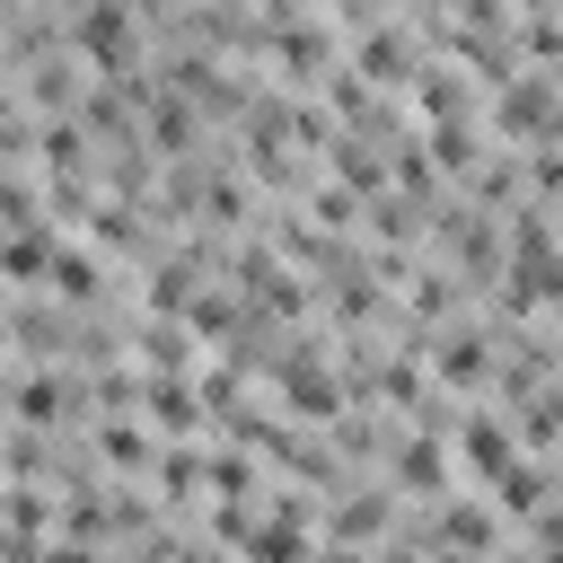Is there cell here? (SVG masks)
Returning <instances> with one entry per match:
<instances>
[{"instance_id":"obj_1","label":"cell","mask_w":563,"mask_h":563,"mask_svg":"<svg viewBox=\"0 0 563 563\" xmlns=\"http://www.w3.org/2000/svg\"><path fill=\"white\" fill-rule=\"evenodd\" d=\"M493 123L510 132V141H563V70H510L501 88H493Z\"/></svg>"},{"instance_id":"obj_2","label":"cell","mask_w":563,"mask_h":563,"mask_svg":"<svg viewBox=\"0 0 563 563\" xmlns=\"http://www.w3.org/2000/svg\"><path fill=\"white\" fill-rule=\"evenodd\" d=\"M70 53H79V62H97V70H114V79H132V62H141L132 0H88V9L70 18Z\"/></svg>"},{"instance_id":"obj_3","label":"cell","mask_w":563,"mask_h":563,"mask_svg":"<svg viewBox=\"0 0 563 563\" xmlns=\"http://www.w3.org/2000/svg\"><path fill=\"white\" fill-rule=\"evenodd\" d=\"M273 369H282V405H290V413H308V422H334V413H343V387L325 378L317 352H282Z\"/></svg>"},{"instance_id":"obj_4","label":"cell","mask_w":563,"mask_h":563,"mask_svg":"<svg viewBox=\"0 0 563 563\" xmlns=\"http://www.w3.org/2000/svg\"><path fill=\"white\" fill-rule=\"evenodd\" d=\"M457 449H466V466H475V475H493V484H501V475L519 466V440H510V431H501L493 413H466V431H457Z\"/></svg>"},{"instance_id":"obj_5","label":"cell","mask_w":563,"mask_h":563,"mask_svg":"<svg viewBox=\"0 0 563 563\" xmlns=\"http://www.w3.org/2000/svg\"><path fill=\"white\" fill-rule=\"evenodd\" d=\"M431 369H440L449 387H484V378H493V352H484V334H475V325H457V334L440 343V361H431Z\"/></svg>"},{"instance_id":"obj_6","label":"cell","mask_w":563,"mask_h":563,"mask_svg":"<svg viewBox=\"0 0 563 563\" xmlns=\"http://www.w3.org/2000/svg\"><path fill=\"white\" fill-rule=\"evenodd\" d=\"M53 255H62V238H53V229H9V238H0V273H9V282L53 273Z\"/></svg>"},{"instance_id":"obj_7","label":"cell","mask_w":563,"mask_h":563,"mask_svg":"<svg viewBox=\"0 0 563 563\" xmlns=\"http://www.w3.org/2000/svg\"><path fill=\"white\" fill-rule=\"evenodd\" d=\"M361 70H369V79H387V88H396V79H422V62H413V44H405L396 26L361 35Z\"/></svg>"},{"instance_id":"obj_8","label":"cell","mask_w":563,"mask_h":563,"mask_svg":"<svg viewBox=\"0 0 563 563\" xmlns=\"http://www.w3.org/2000/svg\"><path fill=\"white\" fill-rule=\"evenodd\" d=\"M9 413H18V422H62V413H79V387L26 378V387H9Z\"/></svg>"},{"instance_id":"obj_9","label":"cell","mask_w":563,"mask_h":563,"mask_svg":"<svg viewBox=\"0 0 563 563\" xmlns=\"http://www.w3.org/2000/svg\"><path fill=\"white\" fill-rule=\"evenodd\" d=\"M141 405H150L167 431H194V422H202V387H176V378H141Z\"/></svg>"},{"instance_id":"obj_10","label":"cell","mask_w":563,"mask_h":563,"mask_svg":"<svg viewBox=\"0 0 563 563\" xmlns=\"http://www.w3.org/2000/svg\"><path fill=\"white\" fill-rule=\"evenodd\" d=\"M396 484H413V493H440V484H449V457H440V440H396Z\"/></svg>"},{"instance_id":"obj_11","label":"cell","mask_w":563,"mask_h":563,"mask_svg":"<svg viewBox=\"0 0 563 563\" xmlns=\"http://www.w3.org/2000/svg\"><path fill=\"white\" fill-rule=\"evenodd\" d=\"M44 282H53V299H79V308H88V299H97V255H88V246H62Z\"/></svg>"},{"instance_id":"obj_12","label":"cell","mask_w":563,"mask_h":563,"mask_svg":"<svg viewBox=\"0 0 563 563\" xmlns=\"http://www.w3.org/2000/svg\"><path fill=\"white\" fill-rule=\"evenodd\" d=\"M97 457H106V466H123V475H141L158 449H150V431H132V422H97Z\"/></svg>"},{"instance_id":"obj_13","label":"cell","mask_w":563,"mask_h":563,"mask_svg":"<svg viewBox=\"0 0 563 563\" xmlns=\"http://www.w3.org/2000/svg\"><path fill=\"white\" fill-rule=\"evenodd\" d=\"M440 545H457V554L493 545V510H484V501H449V510H440Z\"/></svg>"},{"instance_id":"obj_14","label":"cell","mask_w":563,"mask_h":563,"mask_svg":"<svg viewBox=\"0 0 563 563\" xmlns=\"http://www.w3.org/2000/svg\"><path fill=\"white\" fill-rule=\"evenodd\" d=\"M422 141H431V158H440V167H475V123H431Z\"/></svg>"},{"instance_id":"obj_15","label":"cell","mask_w":563,"mask_h":563,"mask_svg":"<svg viewBox=\"0 0 563 563\" xmlns=\"http://www.w3.org/2000/svg\"><path fill=\"white\" fill-rule=\"evenodd\" d=\"M185 141H194V106L158 97V150H185Z\"/></svg>"},{"instance_id":"obj_16","label":"cell","mask_w":563,"mask_h":563,"mask_svg":"<svg viewBox=\"0 0 563 563\" xmlns=\"http://www.w3.org/2000/svg\"><path fill=\"white\" fill-rule=\"evenodd\" d=\"M317 563H361V545H325V554H317Z\"/></svg>"},{"instance_id":"obj_17","label":"cell","mask_w":563,"mask_h":563,"mask_svg":"<svg viewBox=\"0 0 563 563\" xmlns=\"http://www.w3.org/2000/svg\"><path fill=\"white\" fill-rule=\"evenodd\" d=\"M378 563H413V554H405V545H396V554H378Z\"/></svg>"},{"instance_id":"obj_18","label":"cell","mask_w":563,"mask_h":563,"mask_svg":"<svg viewBox=\"0 0 563 563\" xmlns=\"http://www.w3.org/2000/svg\"><path fill=\"white\" fill-rule=\"evenodd\" d=\"M334 9H361V18H369V0H334Z\"/></svg>"}]
</instances>
